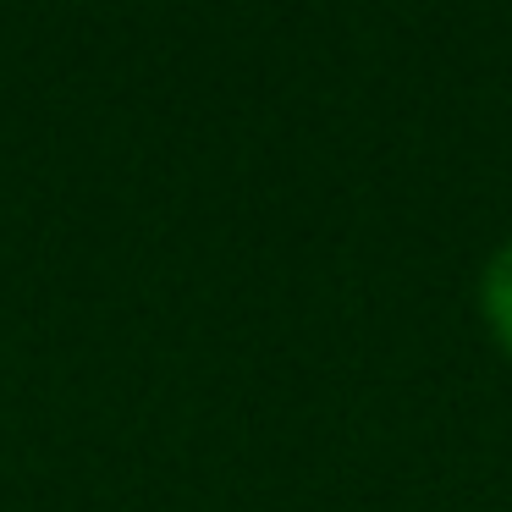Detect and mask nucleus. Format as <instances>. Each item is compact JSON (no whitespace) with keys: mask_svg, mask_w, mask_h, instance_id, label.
Returning a JSON list of instances; mask_svg holds the SVG:
<instances>
[{"mask_svg":"<svg viewBox=\"0 0 512 512\" xmlns=\"http://www.w3.org/2000/svg\"><path fill=\"white\" fill-rule=\"evenodd\" d=\"M479 314H485L490 336L512 353V237L479 270Z\"/></svg>","mask_w":512,"mask_h":512,"instance_id":"obj_1","label":"nucleus"}]
</instances>
